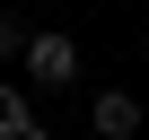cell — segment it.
Masks as SVG:
<instances>
[{
	"instance_id": "1",
	"label": "cell",
	"mask_w": 149,
	"mask_h": 140,
	"mask_svg": "<svg viewBox=\"0 0 149 140\" xmlns=\"http://www.w3.org/2000/svg\"><path fill=\"white\" fill-rule=\"evenodd\" d=\"M18 61H26V79H35V88H70V79H79V44L53 35V26H44V35H26V53H18Z\"/></svg>"
},
{
	"instance_id": "2",
	"label": "cell",
	"mask_w": 149,
	"mask_h": 140,
	"mask_svg": "<svg viewBox=\"0 0 149 140\" xmlns=\"http://www.w3.org/2000/svg\"><path fill=\"white\" fill-rule=\"evenodd\" d=\"M88 131H97V140H132V131H140V96H132V88H97V96H88Z\"/></svg>"
},
{
	"instance_id": "3",
	"label": "cell",
	"mask_w": 149,
	"mask_h": 140,
	"mask_svg": "<svg viewBox=\"0 0 149 140\" xmlns=\"http://www.w3.org/2000/svg\"><path fill=\"white\" fill-rule=\"evenodd\" d=\"M0 140H53V123L18 96V79H0Z\"/></svg>"
},
{
	"instance_id": "4",
	"label": "cell",
	"mask_w": 149,
	"mask_h": 140,
	"mask_svg": "<svg viewBox=\"0 0 149 140\" xmlns=\"http://www.w3.org/2000/svg\"><path fill=\"white\" fill-rule=\"evenodd\" d=\"M26 35H35L26 18H0V61H18V53H26Z\"/></svg>"
}]
</instances>
